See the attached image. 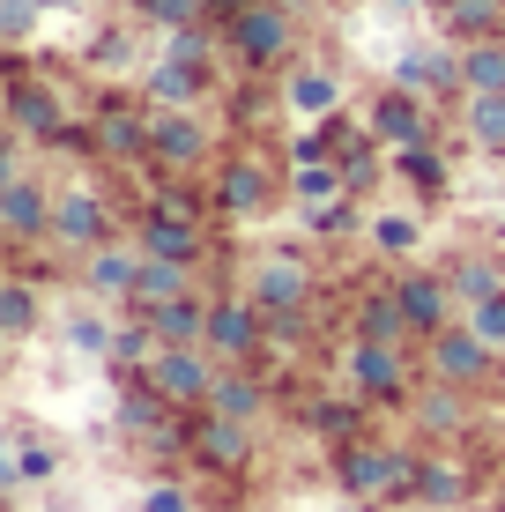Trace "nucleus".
Listing matches in <instances>:
<instances>
[{
    "label": "nucleus",
    "instance_id": "obj_32",
    "mask_svg": "<svg viewBox=\"0 0 505 512\" xmlns=\"http://www.w3.org/2000/svg\"><path fill=\"white\" fill-rule=\"evenodd\" d=\"M454 127H461L468 149L505 156V90H476V97H461V104H454Z\"/></svg>",
    "mask_w": 505,
    "mask_h": 512
},
{
    "label": "nucleus",
    "instance_id": "obj_14",
    "mask_svg": "<svg viewBox=\"0 0 505 512\" xmlns=\"http://www.w3.org/2000/svg\"><path fill=\"white\" fill-rule=\"evenodd\" d=\"M52 193H60V179H45V171L0 179V245H8V253H45V238H52Z\"/></svg>",
    "mask_w": 505,
    "mask_h": 512
},
{
    "label": "nucleus",
    "instance_id": "obj_47",
    "mask_svg": "<svg viewBox=\"0 0 505 512\" xmlns=\"http://www.w3.org/2000/svg\"><path fill=\"white\" fill-rule=\"evenodd\" d=\"M253 0H208V23H231V15H246Z\"/></svg>",
    "mask_w": 505,
    "mask_h": 512
},
{
    "label": "nucleus",
    "instance_id": "obj_5",
    "mask_svg": "<svg viewBox=\"0 0 505 512\" xmlns=\"http://www.w3.org/2000/svg\"><path fill=\"white\" fill-rule=\"evenodd\" d=\"M119 238V201H112V186L97 179V164L82 171V179H60V193H52V238H45V253H60L67 268H75L82 253H97V245H112Z\"/></svg>",
    "mask_w": 505,
    "mask_h": 512
},
{
    "label": "nucleus",
    "instance_id": "obj_24",
    "mask_svg": "<svg viewBox=\"0 0 505 512\" xmlns=\"http://www.w3.org/2000/svg\"><path fill=\"white\" fill-rule=\"evenodd\" d=\"M208 409L238 416V423H268L275 416V372L268 364H223L216 386H208Z\"/></svg>",
    "mask_w": 505,
    "mask_h": 512
},
{
    "label": "nucleus",
    "instance_id": "obj_48",
    "mask_svg": "<svg viewBox=\"0 0 505 512\" xmlns=\"http://www.w3.org/2000/svg\"><path fill=\"white\" fill-rule=\"evenodd\" d=\"M491 512H505V461L491 468Z\"/></svg>",
    "mask_w": 505,
    "mask_h": 512
},
{
    "label": "nucleus",
    "instance_id": "obj_28",
    "mask_svg": "<svg viewBox=\"0 0 505 512\" xmlns=\"http://www.w3.org/2000/svg\"><path fill=\"white\" fill-rule=\"evenodd\" d=\"M171 416H186V409H171L164 394L142 379V372H127V379H112V431H119V446H134V438H149V431H164Z\"/></svg>",
    "mask_w": 505,
    "mask_h": 512
},
{
    "label": "nucleus",
    "instance_id": "obj_33",
    "mask_svg": "<svg viewBox=\"0 0 505 512\" xmlns=\"http://www.w3.org/2000/svg\"><path fill=\"white\" fill-rule=\"evenodd\" d=\"M298 231L320 238V245H342V238L372 231V216H364L357 193H335V201H305V208H298Z\"/></svg>",
    "mask_w": 505,
    "mask_h": 512
},
{
    "label": "nucleus",
    "instance_id": "obj_18",
    "mask_svg": "<svg viewBox=\"0 0 505 512\" xmlns=\"http://www.w3.org/2000/svg\"><path fill=\"white\" fill-rule=\"evenodd\" d=\"M216 372H223V364L208 357L201 342H164V349L149 357L142 379L171 401V409H208V386H216Z\"/></svg>",
    "mask_w": 505,
    "mask_h": 512
},
{
    "label": "nucleus",
    "instance_id": "obj_31",
    "mask_svg": "<svg viewBox=\"0 0 505 512\" xmlns=\"http://www.w3.org/2000/svg\"><path fill=\"white\" fill-rule=\"evenodd\" d=\"M431 23L454 45H483V38H505V0H431Z\"/></svg>",
    "mask_w": 505,
    "mask_h": 512
},
{
    "label": "nucleus",
    "instance_id": "obj_12",
    "mask_svg": "<svg viewBox=\"0 0 505 512\" xmlns=\"http://www.w3.org/2000/svg\"><path fill=\"white\" fill-rule=\"evenodd\" d=\"M402 423L424 438V446H476V438H483V394L446 386V379H424Z\"/></svg>",
    "mask_w": 505,
    "mask_h": 512
},
{
    "label": "nucleus",
    "instance_id": "obj_43",
    "mask_svg": "<svg viewBox=\"0 0 505 512\" xmlns=\"http://www.w3.org/2000/svg\"><path fill=\"white\" fill-rule=\"evenodd\" d=\"M142 512H201V498L186 483H171V475H149L142 483Z\"/></svg>",
    "mask_w": 505,
    "mask_h": 512
},
{
    "label": "nucleus",
    "instance_id": "obj_41",
    "mask_svg": "<svg viewBox=\"0 0 505 512\" xmlns=\"http://www.w3.org/2000/svg\"><path fill=\"white\" fill-rule=\"evenodd\" d=\"M461 82H468V97L476 90H505V38L461 45Z\"/></svg>",
    "mask_w": 505,
    "mask_h": 512
},
{
    "label": "nucleus",
    "instance_id": "obj_30",
    "mask_svg": "<svg viewBox=\"0 0 505 512\" xmlns=\"http://www.w3.org/2000/svg\"><path fill=\"white\" fill-rule=\"evenodd\" d=\"M45 327V282L38 275H0V349H23Z\"/></svg>",
    "mask_w": 505,
    "mask_h": 512
},
{
    "label": "nucleus",
    "instance_id": "obj_15",
    "mask_svg": "<svg viewBox=\"0 0 505 512\" xmlns=\"http://www.w3.org/2000/svg\"><path fill=\"white\" fill-rule=\"evenodd\" d=\"M476 490H491V468L476 461V446H431L424 483H416V512H468Z\"/></svg>",
    "mask_w": 505,
    "mask_h": 512
},
{
    "label": "nucleus",
    "instance_id": "obj_9",
    "mask_svg": "<svg viewBox=\"0 0 505 512\" xmlns=\"http://www.w3.org/2000/svg\"><path fill=\"white\" fill-rule=\"evenodd\" d=\"M149 112L142 90H97L90 97V134H97V171H149Z\"/></svg>",
    "mask_w": 505,
    "mask_h": 512
},
{
    "label": "nucleus",
    "instance_id": "obj_10",
    "mask_svg": "<svg viewBox=\"0 0 505 512\" xmlns=\"http://www.w3.org/2000/svg\"><path fill=\"white\" fill-rule=\"evenodd\" d=\"M246 290L260 297V312H320V268H312L305 245H268V253H253L246 268Z\"/></svg>",
    "mask_w": 505,
    "mask_h": 512
},
{
    "label": "nucleus",
    "instance_id": "obj_36",
    "mask_svg": "<svg viewBox=\"0 0 505 512\" xmlns=\"http://www.w3.org/2000/svg\"><path fill=\"white\" fill-rule=\"evenodd\" d=\"M142 320L156 327V342H201L208 334V290H186V297H171V305H149Z\"/></svg>",
    "mask_w": 505,
    "mask_h": 512
},
{
    "label": "nucleus",
    "instance_id": "obj_46",
    "mask_svg": "<svg viewBox=\"0 0 505 512\" xmlns=\"http://www.w3.org/2000/svg\"><path fill=\"white\" fill-rule=\"evenodd\" d=\"M468 327H476L483 342H498V349H505V297H491V305H476V312H468Z\"/></svg>",
    "mask_w": 505,
    "mask_h": 512
},
{
    "label": "nucleus",
    "instance_id": "obj_17",
    "mask_svg": "<svg viewBox=\"0 0 505 512\" xmlns=\"http://www.w3.org/2000/svg\"><path fill=\"white\" fill-rule=\"evenodd\" d=\"M327 475H335L342 498L387 505V490H394V431H364V438H350V446H335L327 453Z\"/></svg>",
    "mask_w": 505,
    "mask_h": 512
},
{
    "label": "nucleus",
    "instance_id": "obj_7",
    "mask_svg": "<svg viewBox=\"0 0 505 512\" xmlns=\"http://www.w3.org/2000/svg\"><path fill=\"white\" fill-rule=\"evenodd\" d=\"M186 468L208 475V483H246V475L260 468V423L194 409L186 416Z\"/></svg>",
    "mask_w": 505,
    "mask_h": 512
},
{
    "label": "nucleus",
    "instance_id": "obj_23",
    "mask_svg": "<svg viewBox=\"0 0 505 512\" xmlns=\"http://www.w3.org/2000/svg\"><path fill=\"white\" fill-rule=\"evenodd\" d=\"M283 112L290 119H327V112H342V67L327 60V52H305L298 67H283Z\"/></svg>",
    "mask_w": 505,
    "mask_h": 512
},
{
    "label": "nucleus",
    "instance_id": "obj_16",
    "mask_svg": "<svg viewBox=\"0 0 505 512\" xmlns=\"http://www.w3.org/2000/svg\"><path fill=\"white\" fill-rule=\"evenodd\" d=\"M142 238H112V245H97V253H82L75 260V290L90 297V305H112V312H127L134 305V290H142Z\"/></svg>",
    "mask_w": 505,
    "mask_h": 512
},
{
    "label": "nucleus",
    "instance_id": "obj_8",
    "mask_svg": "<svg viewBox=\"0 0 505 512\" xmlns=\"http://www.w3.org/2000/svg\"><path fill=\"white\" fill-rule=\"evenodd\" d=\"M424 379H446V386H468V394H505V349L498 342H483L476 327H468V312L454 327H439L424 342Z\"/></svg>",
    "mask_w": 505,
    "mask_h": 512
},
{
    "label": "nucleus",
    "instance_id": "obj_1",
    "mask_svg": "<svg viewBox=\"0 0 505 512\" xmlns=\"http://www.w3.org/2000/svg\"><path fill=\"white\" fill-rule=\"evenodd\" d=\"M208 201H216L223 231H253V223H268L290 201V164L268 141H231L216 156V171H208Z\"/></svg>",
    "mask_w": 505,
    "mask_h": 512
},
{
    "label": "nucleus",
    "instance_id": "obj_40",
    "mask_svg": "<svg viewBox=\"0 0 505 512\" xmlns=\"http://www.w3.org/2000/svg\"><path fill=\"white\" fill-rule=\"evenodd\" d=\"M335 193H350L342 179V156H320V164H290V201H335Z\"/></svg>",
    "mask_w": 505,
    "mask_h": 512
},
{
    "label": "nucleus",
    "instance_id": "obj_42",
    "mask_svg": "<svg viewBox=\"0 0 505 512\" xmlns=\"http://www.w3.org/2000/svg\"><path fill=\"white\" fill-rule=\"evenodd\" d=\"M134 30H142V23H134ZM134 30H119V23H104V30H97V38H90V45H82V60H90V67H97V75H104V67H127V60H134Z\"/></svg>",
    "mask_w": 505,
    "mask_h": 512
},
{
    "label": "nucleus",
    "instance_id": "obj_34",
    "mask_svg": "<svg viewBox=\"0 0 505 512\" xmlns=\"http://www.w3.org/2000/svg\"><path fill=\"white\" fill-rule=\"evenodd\" d=\"M372 253L387 260V268H409L416 253H424V208H387V216H372Z\"/></svg>",
    "mask_w": 505,
    "mask_h": 512
},
{
    "label": "nucleus",
    "instance_id": "obj_13",
    "mask_svg": "<svg viewBox=\"0 0 505 512\" xmlns=\"http://www.w3.org/2000/svg\"><path fill=\"white\" fill-rule=\"evenodd\" d=\"M364 127H372L379 149H416V141H446V112L387 75L372 97H364Z\"/></svg>",
    "mask_w": 505,
    "mask_h": 512
},
{
    "label": "nucleus",
    "instance_id": "obj_2",
    "mask_svg": "<svg viewBox=\"0 0 505 512\" xmlns=\"http://www.w3.org/2000/svg\"><path fill=\"white\" fill-rule=\"evenodd\" d=\"M0 75H8V134L38 141V149H52V141H60L82 112H90V104H75V90H67L60 67H38L23 45H8Z\"/></svg>",
    "mask_w": 505,
    "mask_h": 512
},
{
    "label": "nucleus",
    "instance_id": "obj_39",
    "mask_svg": "<svg viewBox=\"0 0 505 512\" xmlns=\"http://www.w3.org/2000/svg\"><path fill=\"white\" fill-rule=\"evenodd\" d=\"M127 23L171 38V30H186V23H208V0H127Z\"/></svg>",
    "mask_w": 505,
    "mask_h": 512
},
{
    "label": "nucleus",
    "instance_id": "obj_25",
    "mask_svg": "<svg viewBox=\"0 0 505 512\" xmlns=\"http://www.w3.org/2000/svg\"><path fill=\"white\" fill-rule=\"evenodd\" d=\"M372 416H379V409H372L364 394H350V386H342V394H312L305 409H298V423H305L312 438H320L327 453H335V446H350V438H364V431H379Z\"/></svg>",
    "mask_w": 505,
    "mask_h": 512
},
{
    "label": "nucleus",
    "instance_id": "obj_29",
    "mask_svg": "<svg viewBox=\"0 0 505 512\" xmlns=\"http://www.w3.org/2000/svg\"><path fill=\"white\" fill-rule=\"evenodd\" d=\"M439 268H446V282H454L461 312H476V305H491V297H505V253H491V245H461V253H446Z\"/></svg>",
    "mask_w": 505,
    "mask_h": 512
},
{
    "label": "nucleus",
    "instance_id": "obj_37",
    "mask_svg": "<svg viewBox=\"0 0 505 512\" xmlns=\"http://www.w3.org/2000/svg\"><path fill=\"white\" fill-rule=\"evenodd\" d=\"M156 327L142 320V312H119V334H112V357H104V372L112 379H127V372H149V357H156Z\"/></svg>",
    "mask_w": 505,
    "mask_h": 512
},
{
    "label": "nucleus",
    "instance_id": "obj_4",
    "mask_svg": "<svg viewBox=\"0 0 505 512\" xmlns=\"http://www.w3.org/2000/svg\"><path fill=\"white\" fill-rule=\"evenodd\" d=\"M335 372L350 394H364L379 416H409L416 386H424V349H394V342H364V334H350V342L335 349Z\"/></svg>",
    "mask_w": 505,
    "mask_h": 512
},
{
    "label": "nucleus",
    "instance_id": "obj_50",
    "mask_svg": "<svg viewBox=\"0 0 505 512\" xmlns=\"http://www.w3.org/2000/svg\"><path fill=\"white\" fill-rule=\"evenodd\" d=\"M387 8H431V0H387Z\"/></svg>",
    "mask_w": 505,
    "mask_h": 512
},
{
    "label": "nucleus",
    "instance_id": "obj_22",
    "mask_svg": "<svg viewBox=\"0 0 505 512\" xmlns=\"http://www.w3.org/2000/svg\"><path fill=\"white\" fill-rule=\"evenodd\" d=\"M350 334H364V342H394V349H424L416 320L402 312V297H394V275L387 282H364V290L350 297Z\"/></svg>",
    "mask_w": 505,
    "mask_h": 512
},
{
    "label": "nucleus",
    "instance_id": "obj_3",
    "mask_svg": "<svg viewBox=\"0 0 505 512\" xmlns=\"http://www.w3.org/2000/svg\"><path fill=\"white\" fill-rule=\"evenodd\" d=\"M223 52H231V75L283 82V67L305 60V15L283 8V0H253L246 15L223 23Z\"/></svg>",
    "mask_w": 505,
    "mask_h": 512
},
{
    "label": "nucleus",
    "instance_id": "obj_19",
    "mask_svg": "<svg viewBox=\"0 0 505 512\" xmlns=\"http://www.w3.org/2000/svg\"><path fill=\"white\" fill-rule=\"evenodd\" d=\"M394 82L416 97H431L439 112H454V104L468 97V82H461V45L454 38H439V45H409L402 60H394Z\"/></svg>",
    "mask_w": 505,
    "mask_h": 512
},
{
    "label": "nucleus",
    "instance_id": "obj_20",
    "mask_svg": "<svg viewBox=\"0 0 505 512\" xmlns=\"http://www.w3.org/2000/svg\"><path fill=\"white\" fill-rule=\"evenodd\" d=\"M394 297H402V312L416 320V334H439V327H454L461 320V297H454V282H446V268H424V260H409V268H394Z\"/></svg>",
    "mask_w": 505,
    "mask_h": 512
},
{
    "label": "nucleus",
    "instance_id": "obj_35",
    "mask_svg": "<svg viewBox=\"0 0 505 512\" xmlns=\"http://www.w3.org/2000/svg\"><path fill=\"white\" fill-rule=\"evenodd\" d=\"M208 268H194V260H142V290H134V305L127 312H149V305H171V297H186V290H208L201 282Z\"/></svg>",
    "mask_w": 505,
    "mask_h": 512
},
{
    "label": "nucleus",
    "instance_id": "obj_44",
    "mask_svg": "<svg viewBox=\"0 0 505 512\" xmlns=\"http://www.w3.org/2000/svg\"><path fill=\"white\" fill-rule=\"evenodd\" d=\"M320 156H335V141H327L320 119H312L305 134H290V141H283V164H320Z\"/></svg>",
    "mask_w": 505,
    "mask_h": 512
},
{
    "label": "nucleus",
    "instance_id": "obj_49",
    "mask_svg": "<svg viewBox=\"0 0 505 512\" xmlns=\"http://www.w3.org/2000/svg\"><path fill=\"white\" fill-rule=\"evenodd\" d=\"M283 8H298V15H312V8H320V0H283Z\"/></svg>",
    "mask_w": 505,
    "mask_h": 512
},
{
    "label": "nucleus",
    "instance_id": "obj_26",
    "mask_svg": "<svg viewBox=\"0 0 505 512\" xmlns=\"http://www.w3.org/2000/svg\"><path fill=\"white\" fill-rule=\"evenodd\" d=\"M216 82H223V67L179 60V52H156V60L142 67V97H149V104H208Z\"/></svg>",
    "mask_w": 505,
    "mask_h": 512
},
{
    "label": "nucleus",
    "instance_id": "obj_11",
    "mask_svg": "<svg viewBox=\"0 0 505 512\" xmlns=\"http://www.w3.org/2000/svg\"><path fill=\"white\" fill-rule=\"evenodd\" d=\"M201 349L216 364H260V349H268V312H260V297L238 282V290H208V334Z\"/></svg>",
    "mask_w": 505,
    "mask_h": 512
},
{
    "label": "nucleus",
    "instance_id": "obj_6",
    "mask_svg": "<svg viewBox=\"0 0 505 512\" xmlns=\"http://www.w3.org/2000/svg\"><path fill=\"white\" fill-rule=\"evenodd\" d=\"M223 156L201 104H156L149 112V171L142 179H208Z\"/></svg>",
    "mask_w": 505,
    "mask_h": 512
},
{
    "label": "nucleus",
    "instance_id": "obj_21",
    "mask_svg": "<svg viewBox=\"0 0 505 512\" xmlns=\"http://www.w3.org/2000/svg\"><path fill=\"white\" fill-rule=\"evenodd\" d=\"M127 231L142 238V253H156V260H194V268H208L223 223H186V216H149V208H134Z\"/></svg>",
    "mask_w": 505,
    "mask_h": 512
},
{
    "label": "nucleus",
    "instance_id": "obj_27",
    "mask_svg": "<svg viewBox=\"0 0 505 512\" xmlns=\"http://www.w3.org/2000/svg\"><path fill=\"white\" fill-rule=\"evenodd\" d=\"M387 156H394V186H402L416 208H439L446 193H454V156H446V141H416V149H387Z\"/></svg>",
    "mask_w": 505,
    "mask_h": 512
},
{
    "label": "nucleus",
    "instance_id": "obj_45",
    "mask_svg": "<svg viewBox=\"0 0 505 512\" xmlns=\"http://www.w3.org/2000/svg\"><path fill=\"white\" fill-rule=\"evenodd\" d=\"M38 8H45V0H0V38H8V45H30Z\"/></svg>",
    "mask_w": 505,
    "mask_h": 512
},
{
    "label": "nucleus",
    "instance_id": "obj_38",
    "mask_svg": "<svg viewBox=\"0 0 505 512\" xmlns=\"http://www.w3.org/2000/svg\"><path fill=\"white\" fill-rule=\"evenodd\" d=\"M112 334H119V312L112 305H90V312H67L60 320V342L75 349V357H112Z\"/></svg>",
    "mask_w": 505,
    "mask_h": 512
}]
</instances>
